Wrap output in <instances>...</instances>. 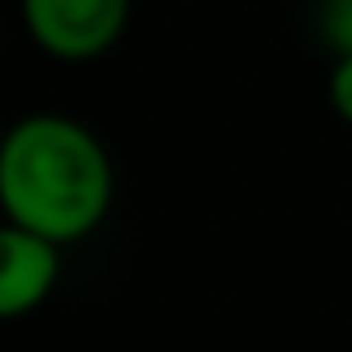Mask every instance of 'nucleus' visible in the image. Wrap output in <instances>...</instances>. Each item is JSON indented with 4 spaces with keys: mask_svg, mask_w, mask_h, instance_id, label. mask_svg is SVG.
<instances>
[{
    "mask_svg": "<svg viewBox=\"0 0 352 352\" xmlns=\"http://www.w3.org/2000/svg\"><path fill=\"white\" fill-rule=\"evenodd\" d=\"M116 174L94 129L58 112L23 116L0 143V206L5 223L72 245L112 210Z\"/></svg>",
    "mask_w": 352,
    "mask_h": 352,
    "instance_id": "f257e3e1",
    "label": "nucleus"
},
{
    "mask_svg": "<svg viewBox=\"0 0 352 352\" xmlns=\"http://www.w3.org/2000/svg\"><path fill=\"white\" fill-rule=\"evenodd\" d=\"M18 5L27 36L63 63L107 54L129 23V0H18Z\"/></svg>",
    "mask_w": 352,
    "mask_h": 352,
    "instance_id": "f03ea898",
    "label": "nucleus"
},
{
    "mask_svg": "<svg viewBox=\"0 0 352 352\" xmlns=\"http://www.w3.org/2000/svg\"><path fill=\"white\" fill-rule=\"evenodd\" d=\"M63 272V245L32 228H0V317L18 321L54 294Z\"/></svg>",
    "mask_w": 352,
    "mask_h": 352,
    "instance_id": "7ed1b4c3",
    "label": "nucleus"
},
{
    "mask_svg": "<svg viewBox=\"0 0 352 352\" xmlns=\"http://www.w3.org/2000/svg\"><path fill=\"white\" fill-rule=\"evenodd\" d=\"M321 32L335 58L352 54V0H321Z\"/></svg>",
    "mask_w": 352,
    "mask_h": 352,
    "instance_id": "20e7f679",
    "label": "nucleus"
},
{
    "mask_svg": "<svg viewBox=\"0 0 352 352\" xmlns=\"http://www.w3.org/2000/svg\"><path fill=\"white\" fill-rule=\"evenodd\" d=\"M330 103H335V112L352 125V54H339L335 58V72H330Z\"/></svg>",
    "mask_w": 352,
    "mask_h": 352,
    "instance_id": "39448f33",
    "label": "nucleus"
}]
</instances>
